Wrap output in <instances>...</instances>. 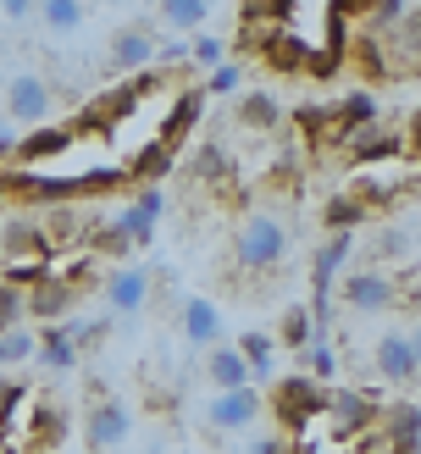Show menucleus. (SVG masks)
I'll return each instance as SVG.
<instances>
[{
  "label": "nucleus",
  "instance_id": "nucleus-18",
  "mask_svg": "<svg viewBox=\"0 0 421 454\" xmlns=\"http://www.w3.org/2000/svg\"><path fill=\"white\" fill-rule=\"evenodd\" d=\"M161 206H167L161 189H150V184H144V189H139V200H133V206L117 216V222L128 227V239H133V244H144V239H150V227H155V216H161Z\"/></svg>",
  "mask_w": 421,
  "mask_h": 454
},
{
  "label": "nucleus",
  "instance_id": "nucleus-29",
  "mask_svg": "<svg viewBox=\"0 0 421 454\" xmlns=\"http://www.w3.org/2000/svg\"><path fill=\"white\" fill-rule=\"evenodd\" d=\"M61 433H66V416L56 411L51 399H39V404H34V427H28V438H34V443H44V449H56V443H61Z\"/></svg>",
  "mask_w": 421,
  "mask_h": 454
},
{
  "label": "nucleus",
  "instance_id": "nucleus-28",
  "mask_svg": "<svg viewBox=\"0 0 421 454\" xmlns=\"http://www.w3.org/2000/svg\"><path fill=\"white\" fill-rule=\"evenodd\" d=\"M300 0H238V17L244 22H266V28H283L288 17H294Z\"/></svg>",
  "mask_w": 421,
  "mask_h": 454
},
{
  "label": "nucleus",
  "instance_id": "nucleus-31",
  "mask_svg": "<svg viewBox=\"0 0 421 454\" xmlns=\"http://www.w3.org/2000/svg\"><path fill=\"white\" fill-rule=\"evenodd\" d=\"M34 355H39V333H28V327L0 333V366H17V360H34Z\"/></svg>",
  "mask_w": 421,
  "mask_h": 454
},
{
  "label": "nucleus",
  "instance_id": "nucleus-14",
  "mask_svg": "<svg viewBox=\"0 0 421 454\" xmlns=\"http://www.w3.org/2000/svg\"><path fill=\"white\" fill-rule=\"evenodd\" d=\"M73 305H78V283H66L61 271H51L44 283L28 288V316H39V322H61Z\"/></svg>",
  "mask_w": 421,
  "mask_h": 454
},
{
  "label": "nucleus",
  "instance_id": "nucleus-40",
  "mask_svg": "<svg viewBox=\"0 0 421 454\" xmlns=\"http://www.w3.org/2000/svg\"><path fill=\"white\" fill-rule=\"evenodd\" d=\"M405 145H410V150H421V106L410 111V122H405Z\"/></svg>",
  "mask_w": 421,
  "mask_h": 454
},
{
  "label": "nucleus",
  "instance_id": "nucleus-36",
  "mask_svg": "<svg viewBox=\"0 0 421 454\" xmlns=\"http://www.w3.org/2000/svg\"><path fill=\"white\" fill-rule=\"evenodd\" d=\"M22 382H0V433H6V427L17 421V411H22Z\"/></svg>",
  "mask_w": 421,
  "mask_h": 454
},
{
  "label": "nucleus",
  "instance_id": "nucleus-2",
  "mask_svg": "<svg viewBox=\"0 0 421 454\" xmlns=\"http://www.w3.org/2000/svg\"><path fill=\"white\" fill-rule=\"evenodd\" d=\"M327 411V394H322V382L316 377H283L277 382V394H272V416L288 427V433H300V427H310Z\"/></svg>",
  "mask_w": 421,
  "mask_h": 454
},
{
  "label": "nucleus",
  "instance_id": "nucleus-26",
  "mask_svg": "<svg viewBox=\"0 0 421 454\" xmlns=\"http://www.w3.org/2000/svg\"><path fill=\"white\" fill-rule=\"evenodd\" d=\"M211 17V0H161V22L172 34H189Z\"/></svg>",
  "mask_w": 421,
  "mask_h": 454
},
{
  "label": "nucleus",
  "instance_id": "nucleus-5",
  "mask_svg": "<svg viewBox=\"0 0 421 454\" xmlns=\"http://www.w3.org/2000/svg\"><path fill=\"white\" fill-rule=\"evenodd\" d=\"M128 433H133V416H128L122 399H95V404H89V421H83L89 454H111Z\"/></svg>",
  "mask_w": 421,
  "mask_h": 454
},
{
  "label": "nucleus",
  "instance_id": "nucleus-44",
  "mask_svg": "<svg viewBox=\"0 0 421 454\" xmlns=\"http://www.w3.org/2000/svg\"><path fill=\"white\" fill-rule=\"evenodd\" d=\"M294 454H322V449H316V443H300V449H294Z\"/></svg>",
  "mask_w": 421,
  "mask_h": 454
},
{
  "label": "nucleus",
  "instance_id": "nucleus-41",
  "mask_svg": "<svg viewBox=\"0 0 421 454\" xmlns=\"http://www.w3.org/2000/svg\"><path fill=\"white\" fill-rule=\"evenodd\" d=\"M283 443H288V438H255V443H250V454H288Z\"/></svg>",
  "mask_w": 421,
  "mask_h": 454
},
{
  "label": "nucleus",
  "instance_id": "nucleus-25",
  "mask_svg": "<svg viewBox=\"0 0 421 454\" xmlns=\"http://www.w3.org/2000/svg\"><path fill=\"white\" fill-rule=\"evenodd\" d=\"M44 34H78L83 28V0H39Z\"/></svg>",
  "mask_w": 421,
  "mask_h": 454
},
{
  "label": "nucleus",
  "instance_id": "nucleus-16",
  "mask_svg": "<svg viewBox=\"0 0 421 454\" xmlns=\"http://www.w3.org/2000/svg\"><path fill=\"white\" fill-rule=\"evenodd\" d=\"M206 100H211L206 83H199V89H177V100H172V111H167V122H161V139H167V145L183 139V133L206 117Z\"/></svg>",
  "mask_w": 421,
  "mask_h": 454
},
{
  "label": "nucleus",
  "instance_id": "nucleus-22",
  "mask_svg": "<svg viewBox=\"0 0 421 454\" xmlns=\"http://www.w3.org/2000/svg\"><path fill=\"white\" fill-rule=\"evenodd\" d=\"M322 416H332L339 427H366V421H377V404H371V394H332Z\"/></svg>",
  "mask_w": 421,
  "mask_h": 454
},
{
  "label": "nucleus",
  "instance_id": "nucleus-21",
  "mask_svg": "<svg viewBox=\"0 0 421 454\" xmlns=\"http://www.w3.org/2000/svg\"><path fill=\"white\" fill-rule=\"evenodd\" d=\"M277 117H283V106L266 95V89H250V95L238 100V122H244V128H255V133H272Z\"/></svg>",
  "mask_w": 421,
  "mask_h": 454
},
{
  "label": "nucleus",
  "instance_id": "nucleus-15",
  "mask_svg": "<svg viewBox=\"0 0 421 454\" xmlns=\"http://www.w3.org/2000/svg\"><path fill=\"white\" fill-rule=\"evenodd\" d=\"M206 377H211V388H244V382H255L250 377V360L238 355V344H211Z\"/></svg>",
  "mask_w": 421,
  "mask_h": 454
},
{
  "label": "nucleus",
  "instance_id": "nucleus-42",
  "mask_svg": "<svg viewBox=\"0 0 421 454\" xmlns=\"http://www.w3.org/2000/svg\"><path fill=\"white\" fill-rule=\"evenodd\" d=\"M377 0H339V17H349V12H371Z\"/></svg>",
  "mask_w": 421,
  "mask_h": 454
},
{
  "label": "nucleus",
  "instance_id": "nucleus-4",
  "mask_svg": "<svg viewBox=\"0 0 421 454\" xmlns=\"http://www.w3.org/2000/svg\"><path fill=\"white\" fill-rule=\"evenodd\" d=\"M206 421L216 433H244V427L261 421V394L255 382H244V388H216V399L206 404Z\"/></svg>",
  "mask_w": 421,
  "mask_h": 454
},
{
  "label": "nucleus",
  "instance_id": "nucleus-1",
  "mask_svg": "<svg viewBox=\"0 0 421 454\" xmlns=\"http://www.w3.org/2000/svg\"><path fill=\"white\" fill-rule=\"evenodd\" d=\"M283 255H288V227H283V216H272V211H255V216H244L238 222V239H233V261H238V271H272V266H283Z\"/></svg>",
  "mask_w": 421,
  "mask_h": 454
},
{
  "label": "nucleus",
  "instance_id": "nucleus-8",
  "mask_svg": "<svg viewBox=\"0 0 421 454\" xmlns=\"http://www.w3.org/2000/svg\"><path fill=\"white\" fill-rule=\"evenodd\" d=\"M155 51H161V39H155V28H150V22H128V28H117V34H111V51H105V61L117 67V73H144V67L155 61Z\"/></svg>",
  "mask_w": 421,
  "mask_h": 454
},
{
  "label": "nucleus",
  "instance_id": "nucleus-32",
  "mask_svg": "<svg viewBox=\"0 0 421 454\" xmlns=\"http://www.w3.org/2000/svg\"><path fill=\"white\" fill-rule=\"evenodd\" d=\"M22 316H28V294H22V288H12L6 278H0V333L22 327Z\"/></svg>",
  "mask_w": 421,
  "mask_h": 454
},
{
  "label": "nucleus",
  "instance_id": "nucleus-33",
  "mask_svg": "<svg viewBox=\"0 0 421 454\" xmlns=\"http://www.w3.org/2000/svg\"><path fill=\"white\" fill-rule=\"evenodd\" d=\"M316 327H322L316 316H310L305 305H294V310L283 316V344H294V349H300V344H310V333H316Z\"/></svg>",
  "mask_w": 421,
  "mask_h": 454
},
{
  "label": "nucleus",
  "instance_id": "nucleus-43",
  "mask_svg": "<svg viewBox=\"0 0 421 454\" xmlns=\"http://www.w3.org/2000/svg\"><path fill=\"white\" fill-rule=\"evenodd\" d=\"M410 349H416V360H421V322L410 327Z\"/></svg>",
  "mask_w": 421,
  "mask_h": 454
},
{
  "label": "nucleus",
  "instance_id": "nucleus-30",
  "mask_svg": "<svg viewBox=\"0 0 421 454\" xmlns=\"http://www.w3.org/2000/svg\"><path fill=\"white\" fill-rule=\"evenodd\" d=\"M371 117H377V100L366 95V89L344 95V100H339V139H344V133H355V128H366Z\"/></svg>",
  "mask_w": 421,
  "mask_h": 454
},
{
  "label": "nucleus",
  "instance_id": "nucleus-12",
  "mask_svg": "<svg viewBox=\"0 0 421 454\" xmlns=\"http://www.w3.org/2000/svg\"><path fill=\"white\" fill-rule=\"evenodd\" d=\"M272 73H310V56H316V44H305L300 34H288V22L283 28H266L261 39V51H255Z\"/></svg>",
  "mask_w": 421,
  "mask_h": 454
},
{
  "label": "nucleus",
  "instance_id": "nucleus-39",
  "mask_svg": "<svg viewBox=\"0 0 421 454\" xmlns=\"http://www.w3.org/2000/svg\"><path fill=\"white\" fill-rule=\"evenodd\" d=\"M0 12H6L12 22H22V17H34V12H39V0H0Z\"/></svg>",
  "mask_w": 421,
  "mask_h": 454
},
{
  "label": "nucleus",
  "instance_id": "nucleus-11",
  "mask_svg": "<svg viewBox=\"0 0 421 454\" xmlns=\"http://www.w3.org/2000/svg\"><path fill=\"white\" fill-rule=\"evenodd\" d=\"M377 377L394 382V388H410L421 377V360L410 349V333H383L377 338Z\"/></svg>",
  "mask_w": 421,
  "mask_h": 454
},
{
  "label": "nucleus",
  "instance_id": "nucleus-27",
  "mask_svg": "<svg viewBox=\"0 0 421 454\" xmlns=\"http://www.w3.org/2000/svg\"><path fill=\"white\" fill-rule=\"evenodd\" d=\"M294 122L305 139H339V106H300Z\"/></svg>",
  "mask_w": 421,
  "mask_h": 454
},
{
  "label": "nucleus",
  "instance_id": "nucleus-17",
  "mask_svg": "<svg viewBox=\"0 0 421 454\" xmlns=\"http://www.w3.org/2000/svg\"><path fill=\"white\" fill-rule=\"evenodd\" d=\"M183 338H189L194 349L222 344V310L211 300H183Z\"/></svg>",
  "mask_w": 421,
  "mask_h": 454
},
{
  "label": "nucleus",
  "instance_id": "nucleus-10",
  "mask_svg": "<svg viewBox=\"0 0 421 454\" xmlns=\"http://www.w3.org/2000/svg\"><path fill=\"white\" fill-rule=\"evenodd\" d=\"M410 145H405V133H388V128H355V133H344V155L355 167H377V161H394V155H405Z\"/></svg>",
  "mask_w": 421,
  "mask_h": 454
},
{
  "label": "nucleus",
  "instance_id": "nucleus-34",
  "mask_svg": "<svg viewBox=\"0 0 421 454\" xmlns=\"http://www.w3.org/2000/svg\"><path fill=\"white\" fill-rule=\"evenodd\" d=\"M238 83H244V67H238V61H216L206 95H238Z\"/></svg>",
  "mask_w": 421,
  "mask_h": 454
},
{
  "label": "nucleus",
  "instance_id": "nucleus-6",
  "mask_svg": "<svg viewBox=\"0 0 421 454\" xmlns=\"http://www.w3.org/2000/svg\"><path fill=\"white\" fill-rule=\"evenodd\" d=\"M51 106H56V89L44 83V78H34V73H17V78L6 83V117H12V122H28V128H39L44 117H51Z\"/></svg>",
  "mask_w": 421,
  "mask_h": 454
},
{
  "label": "nucleus",
  "instance_id": "nucleus-24",
  "mask_svg": "<svg viewBox=\"0 0 421 454\" xmlns=\"http://www.w3.org/2000/svg\"><path fill=\"white\" fill-rule=\"evenodd\" d=\"M366 216H371V206L355 189L339 194V200H327V211H322V222L332 227V233H355V222H366Z\"/></svg>",
  "mask_w": 421,
  "mask_h": 454
},
{
  "label": "nucleus",
  "instance_id": "nucleus-20",
  "mask_svg": "<svg viewBox=\"0 0 421 454\" xmlns=\"http://www.w3.org/2000/svg\"><path fill=\"white\" fill-rule=\"evenodd\" d=\"M172 155H177V145L155 139V145H144V150L128 161V177H133V184H155V177H167V172H172Z\"/></svg>",
  "mask_w": 421,
  "mask_h": 454
},
{
  "label": "nucleus",
  "instance_id": "nucleus-3",
  "mask_svg": "<svg viewBox=\"0 0 421 454\" xmlns=\"http://www.w3.org/2000/svg\"><path fill=\"white\" fill-rule=\"evenodd\" d=\"M339 300L355 316H377V310H388L399 300V283L388 278V271H349V278L339 283Z\"/></svg>",
  "mask_w": 421,
  "mask_h": 454
},
{
  "label": "nucleus",
  "instance_id": "nucleus-7",
  "mask_svg": "<svg viewBox=\"0 0 421 454\" xmlns=\"http://www.w3.org/2000/svg\"><path fill=\"white\" fill-rule=\"evenodd\" d=\"M355 233H332L316 255H310V288H316V322L327 327V300H332V283H339V266L349 261Z\"/></svg>",
  "mask_w": 421,
  "mask_h": 454
},
{
  "label": "nucleus",
  "instance_id": "nucleus-9",
  "mask_svg": "<svg viewBox=\"0 0 421 454\" xmlns=\"http://www.w3.org/2000/svg\"><path fill=\"white\" fill-rule=\"evenodd\" d=\"M100 294H105V310L111 316H133V310H144L150 305V266H117L111 278L100 283Z\"/></svg>",
  "mask_w": 421,
  "mask_h": 454
},
{
  "label": "nucleus",
  "instance_id": "nucleus-38",
  "mask_svg": "<svg viewBox=\"0 0 421 454\" xmlns=\"http://www.w3.org/2000/svg\"><path fill=\"white\" fill-rule=\"evenodd\" d=\"M371 22H377V28H388V22H405V0H377V6H371Z\"/></svg>",
  "mask_w": 421,
  "mask_h": 454
},
{
  "label": "nucleus",
  "instance_id": "nucleus-13",
  "mask_svg": "<svg viewBox=\"0 0 421 454\" xmlns=\"http://www.w3.org/2000/svg\"><path fill=\"white\" fill-rule=\"evenodd\" d=\"M73 145H78V133H73V128H61V122H39V133H22L12 150H17V161H22V167H39V161H56V155H66Z\"/></svg>",
  "mask_w": 421,
  "mask_h": 454
},
{
  "label": "nucleus",
  "instance_id": "nucleus-35",
  "mask_svg": "<svg viewBox=\"0 0 421 454\" xmlns=\"http://www.w3.org/2000/svg\"><path fill=\"white\" fill-rule=\"evenodd\" d=\"M228 172H233V167H228V155H222L216 145H211V150H199V161H194V177H206V184H222Z\"/></svg>",
  "mask_w": 421,
  "mask_h": 454
},
{
  "label": "nucleus",
  "instance_id": "nucleus-45",
  "mask_svg": "<svg viewBox=\"0 0 421 454\" xmlns=\"http://www.w3.org/2000/svg\"><path fill=\"white\" fill-rule=\"evenodd\" d=\"M6 454H17V449H6Z\"/></svg>",
  "mask_w": 421,
  "mask_h": 454
},
{
  "label": "nucleus",
  "instance_id": "nucleus-23",
  "mask_svg": "<svg viewBox=\"0 0 421 454\" xmlns=\"http://www.w3.org/2000/svg\"><path fill=\"white\" fill-rule=\"evenodd\" d=\"M238 355L250 360V377H255V382H266V377L277 372V344H272L266 333H244V338H238Z\"/></svg>",
  "mask_w": 421,
  "mask_h": 454
},
{
  "label": "nucleus",
  "instance_id": "nucleus-19",
  "mask_svg": "<svg viewBox=\"0 0 421 454\" xmlns=\"http://www.w3.org/2000/svg\"><path fill=\"white\" fill-rule=\"evenodd\" d=\"M39 360L51 372H66L78 360V338H73V327H56V322H44V333H39Z\"/></svg>",
  "mask_w": 421,
  "mask_h": 454
},
{
  "label": "nucleus",
  "instance_id": "nucleus-37",
  "mask_svg": "<svg viewBox=\"0 0 421 454\" xmlns=\"http://www.w3.org/2000/svg\"><path fill=\"white\" fill-rule=\"evenodd\" d=\"M189 56L206 61V67H216V61H222V39H216V34H199V39L189 44Z\"/></svg>",
  "mask_w": 421,
  "mask_h": 454
}]
</instances>
